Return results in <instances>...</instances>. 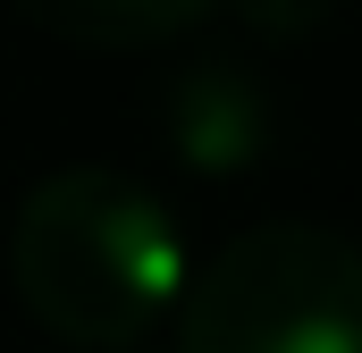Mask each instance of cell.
Instances as JSON below:
<instances>
[{
	"instance_id": "5b68a950",
	"label": "cell",
	"mask_w": 362,
	"mask_h": 353,
	"mask_svg": "<svg viewBox=\"0 0 362 353\" xmlns=\"http://www.w3.org/2000/svg\"><path fill=\"white\" fill-rule=\"evenodd\" d=\"M262 34H312L320 17H329V0H236Z\"/></svg>"
},
{
	"instance_id": "6da1fadb",
	"label": "cell",
	"mask_w": 362,
	"mask_h": 353,
	"mask_svg": "<svg viewBox=\"0 0 362 353\" xmlns=\"http://www.w3.org/2000/svg\"><path fill=\"white\" fill-rule=\"evenodd\" d=\"M17 303L85 353H127L185 303V244L177 219L118 169H51L8 227Z\"/></svg>"
},
{
	"instance_id": "277c9868",
	"label": "cell",
	"mask_w": 362,
	"mask_h": 353,
	"mask_svg": "<svg viewBox=\"0 0 362 353\" xmlns=\"http://www.w3.org/2000/svg\"><path fill=\"white\" fill-rule=\"evenodd\" d=\"M17 8L76 51H144V42L185 34L211 0H17Z\"/></svg>"
},
{
	"instance_id": "3957f363",
	"label": "cell",
	"mask_w": 362,
	"mask_h": 353,
	"mask_svg": "<svg viewBox=\"0 0 362 353\" xmlns=\"http://www.w3.org/2000/svg\"><path fill=\"white\" fill-rule=\"evenodd\" d=\"M169 152L194 176H245L270 152V92L236 59H202L169 85Z\"/></svg>"
},
{
	"instance_id": "7a4b0ae2",
	"label": "cell",
	"mask_w": 362,
	"mask_h": 353,
	"mask_svg": "<svg viewBox=\"0 0 362 353\" xmlns=\"http://www.w3.org/2000/svg\"><path fill=\"white\" fill-rule=\"evenodd\" d=\"M177 353H362V244L312 219L245 227L185 286Z\"/></svg>"
}]
</instances>
